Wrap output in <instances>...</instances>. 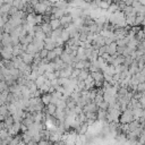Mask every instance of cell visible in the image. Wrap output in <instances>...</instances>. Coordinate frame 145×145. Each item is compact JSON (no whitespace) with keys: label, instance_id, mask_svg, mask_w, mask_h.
Here are the masks:
<instances>
[{"label":"cell","instance_id":"cell-1","mask_svg":"<svg viewBox=\"0 0 145 145\" xmlns=\"http://www.w3.org/2000/svg\"><path fill=\"white\" fill-rule=\"evenodd\" d=\"M134 119L135 118H134V116H133V110L128 109V110H125V111L123 112L119 121L121 124H129V123H132Z\"/></svg>","mask_w":145,"mask_h":145},{"label":"cell","instance_id":"cell-2","mask_svg":"<svg viewBox=\"0 0 145 145\" xmlns=\"http://www.w3.org/2000/svg\"><path fill=\"white\" fill-rule=\"evenodd\" d=\"M49 24H50V26H51V28H52V30H57V28H59L60 26H61L60 20H58V18H52Z\"/></svg>","mask_w":145,"mask_h":145},{"label":"cell","instance_id":"cell-3","mask_svg":"<svg viewBox=\"0 0 145 145\" xmlns=\"http://www.w3.org/2000/svg\"><path fill=\"white\" fill-rule=\"evenodd\" d=\"M87 76H89V72H87L86 70H82L79 71V75H78V78L79 79H82V81H84L85 78H87Z\"/></svg>","mask_w":145,"mask_h":145},{"label":"cell","instance_id":"cell-4","mask_svg":"<svg viewBox=\"0 0 145 145\" xmlns=\"http://www.w3.org/2000/svg\"><path fill=\"white\" fill-rule=\"evenodd\" d=\"M48 50H47V49H45V48H43V49H42V50L39 52L40 53V58L41 59H44V58H47V56H48Z\"/></svg>","mask_w":145,"mask_h":145},{"label":"cell","instance_id":"cell-5","mask_svg":"<svg viewBox=\"0 0 145 145\" xmlns=\"http://www.w3.org/2000/svg\"><path fill=\"white\" fill-rule=\"evenodd\" d=\"M42 100H43V103H45V104H49L50 103V100H51V95H49V94H47V95H44L43 98H42Z\"/></svg>","mask_w":145,"mask_h":145},{"label":"cell","instance_id":"cell-6","mask_svg":"<svg viewBox=\"0 0 145 145\" xmlns=\"http://www.w3.org/2000/svg\"><path fill=\"white\" fill-rule=\"evenodd\" d=\"M81 133H83V134H84V133H85L86 130H87V126L86 125H83V126H81Z\"/></svg>","mask_w":145,"mask_h":145},{"label":"cell","instance_id":"cell-7","mask_svg":"<svg viewBox=\"0 0 145 145\" xmlns=\"http://www.w3.org/2000/svg\"><path fill=\"white\" fill-rule=\"evenodd\" d=\"M141 74H142V75H144V76H145V67L143 68V69H142V70H141Z\"/></svg>","mask_w":145,"mask_h":145}]
</instances>
